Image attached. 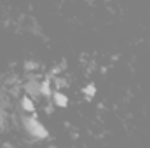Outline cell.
<instances>
[{"mask_svg": "<svg viewBox=\"0 0 150 148\" xmlns=\"http://www.w3.org/2000/svg\"><path fill=\"white\" fill-rule=\"evenodd\" d=\"M51 99H52V103H54L56 106H63V108H65V106L68 105V98H67V94L61 92V91H54Z\"/></svg>", "mask_w": 150, "mask_h": 148, "instance_id": "cell-1", "label": "cell"}, {"mask_svg": "<svg viewBox=\"0 0 150 148\" xmlns=\"http://www.w3.org/2000/svg\"><path fill=\"white\" fill-rule=\"evenodd\" d=\"M84 94H86V98H87V99H91V98L96 94V87H94L93 84L86 85V87H84Z\"/></svg>", "mask_w": 150, "mask_h": 148, "instance_id": "cell-2", "label": "cell"}]
</instances>
